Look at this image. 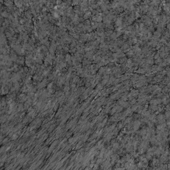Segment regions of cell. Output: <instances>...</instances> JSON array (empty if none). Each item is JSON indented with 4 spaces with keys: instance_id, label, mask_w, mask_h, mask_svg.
<instances>
[]
</instances>
